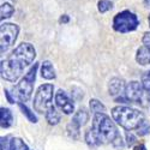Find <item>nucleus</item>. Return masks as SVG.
Masks as SVG:
<instances>
[{
    "label": "nucleus",
    "mask_w": 150,
    "mask_h": 150,
    "mask_svg": "<svg viewBox=\"0 0 150 150\" xmlns=\"http://www.w3.org/2000/svg\"><path fill=\"white\" fill-rule=\"evenodd\" d=\"M35 58L36 51L31 43L23 42L18 45L5 60H1L0 64L1 78L11 83L17 82L24 69L28 67Z\"/></svg>",
    "instance_id": "nucleus-1"
},
{
    "label": "nucleus",
    "mask_w": 150,
    "mask_h": 150,
    "mask_svg": "<svg viewBox=\"0 0 150 150\" xmlns=\"http://www.w3.org/2000/svg\"><path fill=\"white\" fill-rule=\"evenodd\" d=\"M91 129L95 131L100 142L102 144L109 143L115 149H119V150L124 149V141L121 138V134L118 127L115 126L114 121L106 113L94 114Z\"/></svg>",
    "instance_id": "nucleus-2"
},
{
    "label": "nucleus",
    "mask_w": 150,
    "mask_h": 150,
    "mask_svg": "<svg viewBox=\"0 0 150 150\" xmlns=\"http://www.w3.org/2000/svg\"><path fill=\"white\" fill-rule=\"evenodd\" d=\"M113 120L119 125L120 127L126 131L138 130L142 125L146 121L144 114L141 110L134 109L127 106H118L114 107L110 112Z\"/></svg>",
    "instance_id": "nucleus-3"
},
{
    "label": "nucleus",
    "mask_w": 150,
    "mask_h": 150,
    "mask_svg": "<svg viewBox=\"0 0 150 150\" xmlns=\"http://www.w3.org/2000/svg\"><path fill=\"white\" fill-rule=\"evenodd\" d=\"M37 69H39V62H34V65L25 73V76L12 89L13 97H16L19 102H28L30 100L33 95V90H34V83L36 79Z\"/></svg>",
    "instance_id": "nucleus-4"
},
{
    "label": "nucleus",
    "mask_w": 150,
    "mask_h": 150,
    "mask_svg": "<svg viewBox=\"0 0 150 150\" xmlns=\"http://www.w3.org/2000/svg\"><path fill=\"white\" fill-rule=\"evenodd\" d=\"M139 25V19L133 12L125 10L117 13L113 18V29L117 33L126 34L134 31Z\"/></svg>",
    "instance_id": "nucleus-5"
},
{
    "label": "nucleus",
    "mask_w": 150,
    "mask_h": 150,
    "mask_svg": "<svg viewBox=\"0 0 150 150\" xmlns=\"http://www.w3.org/2000/svg\"><path fill=\"white\" fill-rule=\"evenodd\" d=\"M54 93V86L53 84H42L39 86L35 97H34V109L39 113H45L48 110V108L53 106L52 105V98Z\"/></svg>",
    "instance_id": "nucleus-6"
},
{
    "label": "nucleus",
    "mask_w": 150,
    "mask_h": 150,
    "mask_svg": "<svg viewBox=\"0 0 150 150\" xmlns=\"http://www.w3.org/2000/svg\"><path fill=\"white\" fill-rule=\"evenodd\" d=\"M0 52L6 53L8 48L15 45L19 34V27L15 23H3L0 28Z\"/></svg>",
    "instance_id": "nucleus-7"
},
{
    "label": "nucleus",
    "mask_w": 150,
    "mask_h": 150,
    "mask_svg": "<svg viewBox=\"0 0 150 150\" xmlns=\"http://www.w3.org/2000/svg\"><path fill=\"white\" fill-rule=\"evenodd\" d=\"M144 88L142 83L137 81H131L125 86V91L122 96L127 100L129 103H139L142 102V98L144 96Z\"/></svg>",
    "instance_id": "nucleus-8"
},
{
    "label": "nucleus",
    "mask_w": 150,
    "mask_h": 150,
    "mask_svg": "<svg viewBox=\"0 0 150 150\" xmlns=\"http://www.w3.org/2000/svg\"><path fill=\"white\" fill-rule=\"evenodd\" d=\"M55 103H57V107L64 114H72L74 112L73 101L69 97V95L61 89L55 93Z\"/></svg>",
    "instance_id": "nucleus-9"
},
{
    "label": "nucleus",
    "mask_w": 150,
    "mask_h": 150,
    "mask_svg": "<svg viewBox=\"0 0 150 150\" xmlns=\"http://www.w3.org/2000/svg\"><path fill=\"white\" fill-rule=\"evenodd\" d=\"M125 84L124 79L121 78H112L108 83V93L110 96H117V95H121L125 91Z\"/></svg>",
    "instance_id": "nucleus-10"
},
{
    "label": "nucleus",
    "mask_w": 150,
    "mask_h": 150,
    "mask_svg": "<svg viewBox=\"0 0 150 150\" xmlns=\"http://www.w3.org/2000/svg\"><path fill=\"white\" fill-rule=\"evenodd\" d=\"M13 124V114H12L11 109L1 107L0 108V125L1 129H8Z\"/></svg>",
    "instance_id": "nucleus-11"
},
{
    "label": "nucleus",
    "mask_w": 150,
    "mask_h": 150,
    "mask_svg": "<svg viewBox=\"0 0 150 150\" xmlns=\"http://www.w3.org/2000/svg\"><path fill=\"white\" fill-rule=\"evenodd\" d=\"M136 61L142 66H145V65L150 64V49L146 46H142V47H139L138 49H137Z\"/></svg>",
    "instance_id": "nucleus-12"
},
{
    "label": "nucleus",
    "mask_w": 150,
    "mask_h": 150,
    "mask_svg": "<svg viewBox=\"0 0 150 150\" xmlns=\"http://www.w3.org/2000/svg\"><path fill=\"white\" fill-rule=\"evenodd\" d=\"M41 77L47 79V81H52L55 79L57 74H55V70L53 67V64L51 61H43L42 65H41Z\"/></svg>",
    "instance_id": "nucleus-13"
},
{
    "label": "nucleus",
    "mask_w": 150,
    "mask_h": 150,
    "mask_svg": "<svg viewBox=\"0 0 150 150\" xmlns=\"http://www.w3.org/2000/svg\"><path fill=\"white\" fill-rule=\"evenodd\" d=\"M88 120H89V113H88V110H86L85 108H79L76 113H74V115H73V118H72V122L73 124H76L77 126H79V127H82V126H84V125L88 122Z\"/></svg>",
    "instance_id": "nucleus-14"
},
{
    "label": "nucleus",
    "mask_w": 150,
    "mask_h": 150,
    "mask_svg": "<svg viewBox=\"0 0 150 150\" xmlns=\"http://www.w3.org/2000/svg\"><path fill=\"white\" fill-rule=\"evenodd\" d=\"M84 138H85L86 144H88V145H89V148H91V149H95V148H97V146H100V145L102 144L101 142H100L97 134L95 133V131H94L91 127L85 131Z\"/></svg>",
    "instance_id": "nucleus-15"
},
{
    "label": "nucleus",
    "mask_w": 150,
    "mask_h": 150,
    "mask_svg": "<svg viewBox=\"0 0 150 150\" xmlns=\"http://www.w3.org/2000/svg\"><path fill=\"white\" fill-rule=\"evenodd\" d=\"M45 115H46V120L48 121L49 125H57V124H59V121H60V119H61L59 112L57 110V108H55L54 106L49 107L48 110L46 112Z\"/></svg>",
    "instance_id": "nucleus-16"
},
{
    "label": "nucleus",
    "mask_w": 150,
    "mask_h": 150,
    "mask_svg": "<svg viewBox=\"0 0 150 150\" xmlns=\"http://www.w3.org/2000/svg\"><path fill=\"white\" fill-rule=\"evenodd\" d=\"M89 107H90V110L93 112L94 114H97V113H106V107L105 105L98 101L96 98H91L89 101Z\"/></svg>",
    "instance_id": "nucleus-17"
},
{
    "label": "nucleus",
    "mask_w": 150,
    "mask_h": 150,
    "mask_svg": "<svg viewBox=\"0 0 150 150\" xmlns=\"http://www.w3.org/2000/svg\"><path fill=\"white\" fill-rule=\"evenodd\" d=\"M18 107H19V109L22 110V113L27 117V119H28L30 122H34V124H36V122H37V117L34 114V112H33L30 108H28V107H27V105H25V103H23V102H18Z\"/></svg>",
    "instance_id": "nucleus-18"
},
{
    "label": "nucleus",
    "mask_w": 150,
    "mask_h": 150,
    "mask_svg": "<svg viewBox=\"0 0 150 150\" xmlns=\"http://www.w3.org/2000/svg\"><path fill=\"white\" fill-rule=\"evenodd\" d=\"M15 12V7L8 3H3L1 4V21L10 18Z\"/></svg>",
    "instance_id": "nucleus-19"
},
{
    "label": "nucleus",
    "mask_w": 150,
    "mask_h": 150,
    "mask_svg": "<svg viewBox=\"0 0 150 150\" xmlns=\"http://www.w3.org/2000/svg\"><path fill=\"white\" fill-rule=\"evenodd\" d=\"M11 149L12 150H29V146L24 143L23 139L15 137V138H11Z\"/></svg>",
    "instance_id": "nucleus-20"
},
{
    "label": "nucleus",
    "mask_w": 150,
    "mask_h": 150,
    "mask_svg": "<svg viewBox=\"0 0 150 150\" xmlns=\"http://www.w3.org/2000/svg\"><path fill=\"white\" fill-rule=\"evenodd\" d=\"M66 130H67L69 136L71 137L72 139H78V137H79V130H81L79 126H77L76 124H73L72 121H70L69 125H67V127H66Z\"/></svg>",
    "instance_id": "nucleus-21"
},
{
    "label": "nucleus",
    "mask_w": 150,
    "mask_h": 150,
    "mask_svg": "<svg viewBox=\"0 0 150 150\" xmlns=\"http://www.w3.org/2000/svg\"><path fill=\"white\" fill-rule=\"evenodd\" d=\"M112 7H113V4L109 0H100L97 3V10L98 12H101V13H105V12L109 11Z\"/></svg>",
    "instance_id": "nucleus-22"
},
{
    "label": "nucleus",
    "mask_w": 150,
    "mask_h": 150,
    "mask_svg": "<svg viewBox=\"0 0 150 150\" xmlns=\"http://www.w3.org/2000/svg\"><path fill=\"white\" fill-rule=\"evenodd\" d=\"M142 85H143V88L145 90L146 94H150V71L145 72L143 76H142Z\"/></svg>",
    "instance_id": "nucleus-23"
},
{
    "label": "nucleus",
    "mask_w": 150,
    "mask_h": 150,
    "mask_svg": "<svg viewBox=\"0 0 150 150\" xmlns=\"http://www.w3.org/2000/svg\"><path fill=\"white\" fill-rule=\"evenodd\" d=\"M11 137L10 136H5L1 137V141H0V145H1V150H12L11 149Z\"/></svg>",
    "instance_id": "nucleus-24"
},
{
    "label": "nucleus",
    "mask_w": 150,
    "mask_h": 150,
    "mask_svg": "<svg viewBox=\"0 0 150 150\" xmlns=\"http://www.w3.org/2000/svg\"><path fill=\"white\" fill-rule=\"evenodd\" d=\"M148 133H150V124L148 121H145L142 126L137 130V134L138 136H145Z\"/></svg>",
    "instance_id": "nucleus-25"
},
{
    "label": "nucleus",
    "mask_w": 150,
    "mask_h": 150,
    "mask_svg": "<svg viewBox=\"0 0 150 150\" xmlns=\"http://www.w3.org/2000/svg\"><path fill=\"white\" fill-rule=\"evenodd\" d=\"M136 143V137H134V134L130 131H127L126 132V144H127V146H132L133 144Z\"/></svg>",
    "instance_id": "nucleus-26"
},
{
    "label": "nucleus",
    "mask_w": 150,
    "mask_h": 150,
    "mask_svg": "<svg viewBox=\"0 0 150 150\" xmlns=\"http://www.w3.org/2000/svg\"><path fill=\"white\" fill-rule=\"evenodd\" d=\"M142 42H143V46H146V47L150 49V31H149V33H145V34L143 35Z\"/></svg>",
    "instance_id": "nucleus-27"
},
{
    "label": "nucleus",
    "mask_w": 150,
    "mask_h": 150,
    "mask_svg": "<svg viewBox=\"0 0 150 150\" xmlns=\"http://www.w3.org/2000/svg\"><path fill=\"white\" fill-rule=\"evenodd\" d=\"M4 93H5V96H6V98H7V101H8L10 103H15V97L11 96V93H10L8 90H4Z\"/></svg>",
    "instance_id": "nucleus-28"
},
{
    "label": "nucleus",
    "mask_w": 150,
    "mask_h": 150,
    "mask_svg": "<svg viewBox=\"0 0 150 150\" xmlns=\"http://www.w3.org/2000/svg\"><path fill=\"white\" fill-rule=\"evenodd\" d=\"M69 21H70V18H69L67 15H62V16L60 17V19H59L60 23H69Z\"/></svg>",
    "instance_id": "nucleus-29"
},
{
    "label": "nucleus",
    "mask_w": 150,
    "mask_h": 150,
    "mask_svg": "<svg viewBox=\"0 0 150 150\" xmlns=\"http://www.w3.org/2000/svg\"><path fill=\"white\" fill-rule=\"evenodd\" d=\"M133 150H146V148H145L144 144H137V145L133 148Z\"/></svg>",
    "instance_id": "nucleus-30"
},
{
    "label": "nucleus",
    "mask_w": 150,
    "mask_h": 150,
    "mask_svg": "<svg viewBox=\"0 0 150 150\" xmlns=\"http://www.w3.org/2000/svg\"><path fill=\"white\" fill-rule=\"evenodd\" d=\"M144 4L146 7H150V0H144Z\"/></svg>",
    "instance_id": "nucleus-31"
},
{
    "label": "nucleus",
    "mask_w": 150,
    "mask_h": 150,
    "mask_svg": "<svg viewBox=\"0 0 150 150\" xmlns=\"http://www.w3.org/2000/svg\"><path fill=\"white\" fill-rule=\"evenodd\" d=\"M148 102H149V105H150V94H148Z\"/></svg>",
    "instance_id": "nucleus-32"
},
{
    "label": "nucleus",
    "mask_w": 150,
    "mask_h": 150,
    "mask_svg": "<svg viewBox=\"0 0 150 150\" xmlns=\"http://www.w3.org/2000/svg\"><path fill=\"white\" fill-rule=\"evenodd\" d=\"M148 23H149V27H150V15H149V17H148Z\"/></svg>",
    "instance_id": "nucleus-33"
},
{
    "label": "nucleus",
    "mask_w": 150,
    "mask_h": 150,
    "mask_svg": "<svg viewBox=\"0 0 150 150\" xmlns=\"http://www.w3.org/2000/svg\"><path fill=\"white\" fill-rule=\"evenodd\" d=\"M10 1H16V0H10Z\"/></svg>",
    "instance_id": "nucleus-34"
}]
</instances>
